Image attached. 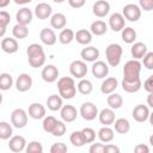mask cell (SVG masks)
Segmentation results:
<instances>
[{
	"instance_id": "cell-38",
	"label": "cell",
	"mask_w": 153,
	"mask_h": 153,
	"mask_svg": "<svg viewBox=\"0 0 153 153\" xmlns=\"http://www.w3.org/2000/svg\"><path fill=\"white\" fill-rule=\"evenodd\" d=\"M76 87H78V91H79L81 94H84V96L90 94V93L92 92V90H93L92 82H91L90 80H87V79H84V78L78 82Z\"/></svg>"
},
{
	"instance_id": "cell-11",
	"label": "cell",
	"mask_w": 153,
	"mask_h": 153,
	"mask_svg": "<svg viewBox=\"0 0 153 153\" xmlns=\"http://www.w3.org/2000/svg\"><path fill=\"white\" fill-rule=\"evenodd\" d=\"M149 114H151V112H149V109H148L147 105L139 104V105H136V106L133 109L131 116H133V118H134L136 122L142 123V122H145V121L148 120Z\"/></svg>"
},
{
	"instance_id": "cell-25",
	"label": "cell",
	"mask_w": 153,
	"mask_h": 153,
	"mask_svg": "<svg viewBox=\"0 0 153 153\" xmlns=\"http://www.w3.org/2000/svg\"><path fill=\"white\" fill-rule=\"evenodd\" d=\"M117 85H118V81L116 78H114V76L106 78L100 85V92L103 94H110V93L115 92V90L117 88Z\"/></svg>"
},
{
	"instance_id": "cell-33",
	"label": "cell",
	"mask_w": 153,
	"mask_h": 153,
	"mask_svg": "<svg viewBox=\"0 0 153 153\" xmlns=\"http://www.w3.org/2000/svg\"><path fill=\"white\" fill-rule=\"evenodd\" d=\"M106 103H108V105L111 108V109H120L122 105H123V98H122V96L121 94H118V93H110L109 96H108V98H106Z\"/></svg>"
},
{
	"instance_id": "cell-35",
	"label": "cell",
	"mask_w": 153,
	"mask_h": 153,
	"mask_svg": "<svg viewBox=\"0 0 153 153\" xmlns=\"http://www.w3.org/2000/svg\"><path fill=\"white\" fill-rule=\"evenodd\" d=\"M12 35L14 38H18V39H24L27 37L29 35V29L26 25H23V24H16L12 29Z\"/></svg>"
},
{
	"instance_id": "cell-14",
	"label": "cell",
	"mask_w": 153,
	"mask_h": 153,
	"mask_svg": "<svg viewBox=\"0 0 153 153\" xmlns=\"http://www.w3.org/2000/svg\"><path fill=\"white\" fill-rule=\"evenodd\" d=\"M92 12H93V14L96 17L103 18L110 12V4L106 0H98V1H96L93 4Z\"/></svg>"
},
{
	"instance_id": "cell-59",
	"label": "cell",
	"mask_w": 153,
	"mask_h": 153,
	"mask_svg": "<svg viewBox=\"0 0 153 153\" xmlns=\"http://www.w3.org/2000/svg\"><path fill=\"white\" fill-rule=\"evenodd\" d=\"M54 2H56V4H61V2H63V1H66V0H53Z\"/></svg>"
},
{
	"instance_id": "cell-36",
	"label": "cell",
	"mask_w": 153,
	"mask_h": 153,
	"mask_svg": "<svg viewBox=\"0 0 153 153\" xmlns=\"http://www.w3.org/2000/svg\"><path fill=\"white\" fill-rule=\"evenodd\" d=\"M69 141L74 146V147H82L85 143H86V140H85V136L82 134L81 130H75L69 136Z\"/></svg>"
},
{
	"instance_id": "cell-40",
	"label": "cell",
	"mask_w": 153,
	"mask_h": 153,
	"mask_svg": "<svg viewBox=\"0 0 153 153\" xmlns=\"http://www.w3.org/2000/svg\"><path fill=\"white\" fill-rule=\"evenodd\" d=\"M13 85V78L8 73H1L0 74V88L2 91H7Z\"/></svg>"
},
{
	"instance_id": "cell-45",
	"label": "cell",
	"mask_w": 153,
	"mask_h": 153,
	"mask_svg": "<svg viewBox=\"0 0 153 153\" xmlns=\"http://www.w3.org/2000/svg\"><path fill=\"white\" fill-rule=\"evenodd\" d=\"M81 131H82V134H84V136H85L86 143H92V142L94 141V139H96V131H94L92 128L86 127V128H84Z\"/></svg>"
},
{
	"instance_id": "cell-22",
	"label": "cell",
	"mask_w": 153,
	"mask_h": 153,
	"mask_svg": "<svg viewBox=\"0 0 153 153\" xmlns=\"http://www.w3.org/2000/svg\"><path fill=\"white\" fill-rule=\"evenodd\" d=\"M98 120L104 126H111V124H114V122H115V112H114V109H111V108L103 109L98 114Z\"/></svg>"
},
{
	"instance_id": "cell-6",
	"label": "cell",
	"mask_w": 153,
	"mask_h": 153,
	"mask_svg": "<svg viewBox=\"0 0 153 153\" xmlns=\"http://www.w3.org/2000/svg\"><path fill=\"white\" fill-rule=\"evenodd\" d=\"M69 73L72 74V76L78 78V79H82L84 76H86L87 74V66L86 62L82 60H74L71 65H69Z\"/></svg>"
},
{
	"instance_id": "cell-4",
	"label": "cell",
	"mask_w": 153,
	"mask_h": 153,
	"mask_svg": "<svg viewBox=\"0 0 153 153\" xmlns=\"http://www.w3.org/2000/svg\"><path fill=\"white\" fill-rule=\"evenodd\" d=\"M140 72H141V62L139 60H129L126 62L123 67V78L124 79H137L140 78Z\"/></svg>"
},
{
	"instance_id": "cell-28",
	"label": "cell",
	"mask_w": 153,
	"mask_h": 153,
	"mask_svg": "<svg viewBox=\"0 0 153 153\" xmlns=\"http://www.w3.org/2000/svg\"><path fill=\"white\" fill-rule=\"evenodd\" d=\"M75 39L79 44L87 45L92 42V32L86 29H80L75 32Z\"/></svg>"
},
{
	"instance_id": "cell-39",
	"label": "cell",
	"mask_w": 153,
	"mask_h": 153,
	"mask_svg": "<svg viewBox=\"0 0 153 153\" xmlns=\"http://www.w3.org/2000/svg\"><path fill=\"white\" fill-rule=\"evenodd\" d=\"M12 134H13V130H12L11 124L5 121H1L0 122V139L8 140L12 137Z\"/></svg>"
},
{
	"instance_id": "cell-13",
	"label": "cell",
	"mask_w": 153,
	"mask_h": 153,
	"mask_svg": "<svg viewBox=\"0 0 153 153\" xmlns=\"http://www.w3.org/2000/svg\"><path fill=\"white\" fill-rule=\"evenodd\" d=\"M41 76H42V79H43L45 82H54V81L57 80L59 69H57V67L54 66V65H48V66H45V67L42 69Z\"/></svg>"
},
{
	"instance_id": "cell-31",
	"label": "cell",
	"mask_w": 153,
	"mask_h": 153,
	"mask_svg": "<svg viewBox=\"0 0 153 153\" xmlns=\"http://www.w3.org/2000/svg\"><path fill=\"white\" fill-rule=\"evenodd\" d=\"M114 126H115V131H117L118 134H127L130 130V123L124 117L115 120Z\"/></svg>"
},
{
	"instance_id": "cell-44",
	"label": "cell",
	"mask_w": 153,
	"mask_h": 153,
	"mask_svg": "<svg viewBox=\"0 0 153 153\" xmlns=\"http://www.w3.org/2000/svg\"><path fill=\"white\" fill-rule=\"evenodd\" d=\"M66 124H65V121H57L54 130L51 131V135L54 136H62L65 133H66Z\"/></svg>"
},
{
	"instance_id": "cell-8",
	"label": "cell",
	"mask_w": 153,
	"mask_h": 153,
	"mask_svg": "<svg viewBox=\"0 0 153 153\" xmlns=\"http://www.w3.org/2000/svg\"><path fill=\"white\" fill-rule=\"evenodd\" d=\"M122 14L129 22H137L141 17V8L135 4H128L123 7Z\"/></svg>"
},
{
	"instance_id": "cell-7",
	"label": "cell",
	"mask_w": 153,
	"mask_h": 153,
	"mask_svg": "<svg viewBox=\"0 0 153 153\" xmlns=\"http://www.w3.org/2000/svg\"><path fill=\"white\" fill-rule=\"evenodd\" d=\"M81 117L86 121H93L97 116H98V109L97 106L92 103V102H86V103H82L81 106H80V110H79Z\"/></svg>"
},
{
	"instance_id": "cell-37",
	"label": "cell",
	"mask_w": 153,
	"mask_h": 153,
	"mask_svg": "<svg viewBox=\"0 0 153 153\" xmlns=\"http://www.w3.org/2000/svg\"><path fill=\"white\" fill-rule=\"evenodd\" d=\"M122 39H123V42H126L128 44L134 43L136 39V31L130 26L124 27L122 30Z\"/></svg>"
},
{
	"instance_id": "cell-49",
	"label": "cell",
	"mask_w": 153,
	"mask_h": 153,
	"mask_svg": "<svg viewBox=\"0 0 153 153\" xmlns=\"http://www.w3.org/2000/svg\"><path fill=\"white\" fill-rule=\"evenodd\" d=\"M139 6L143 11L153 10V0H139Z\"/></svg>"
},
{
	"instance_id": "cell-20",
	"label": "cell",
	"mask_w": 153,
	"mask_h": 153,
	"mask_svg": "<svg viewBox=\"0 0 153 153\" xmlns=\"http://www.w3.org/2000/svg\"><path fill=\"white\" fill-rule=\"evenodd\" d=\"M27 114L33 120H41L45 117V108L41 103H32L29 106Z\"/></svg>"
},
{
	"instance_id": "cell-17",
	"label": "cell",
	"mask_w": 153,
	"mask_h": 153,
	"mask_svg": "<svg viewBox=\"0 0 153 153\" xmlns=\"http://www.w3.org/2000/svg\"><path fill=\"white\" fill-rule=\"evenodd\" d=\"M53 8L47 2H41L38 5H36L35 7V16L38 18V19H48L50 18L53 14Z\"/></svg>"
},
{
	"instance_id": "cell-2",
	"label": "cell",
	"mask_w": 153,
	"mask_h": 153,
	"mask_svg": "<svg viewBox=\"0 0 153 153\" xmlns=\"http://www.w3.org/2000/svg\"><path fill=\"white\" fill-rule=\"evenodd\" d=\"M59 94L63 99H72L76 93V86L74 79L71 76H62L57 80Z\"/></svg>"
},
{
	"instance_id": "cell-47",
	"label": "cell",
	"mask_w": 153,
	"mask_h": 153,
	"mask_svg": "<svg viewBox=\"0 0 153 153\" xmlns=\"http://www.w3.org/2000/svg\"><path fill=\"white\" fill-rule=\"evenodd\" d=\"M143 61V66L147 69H153V51H147V54L143 56L142 59Z\"/></svg>"
},
{
	"instance_id": "cell-3",
	"label": "cell",
	"mask_w": 153,
	"mask_h": 153,
	"mask_svg": "<svg viewBox=\"0 0 153 153\" xmlns=\"http://www.w3.org/2000/svg\"><path fill=\"white\" fill-rule=\"evenodd\" d=\"M122 54H123V49L120 44H117V43L109 44L105 49V56H106V61H108L109 66L117 67L121 62Z\"/></svg>"
},
{
	"instance_id": "cell-27",
	"label": "cell",
	"mask_w": 153,
	"mask_h": 153,
	"mask_svg": "<svg viewBox=\"0 0 153 153\" xmlns=\"http://www.w3.org/2000/svg\"><path fill=\"white\" fill-rule=\"evenodd\" d=\"M66 24H67V18L63 13H54L50 17V25L53 29H57V30L65 29Z\"/></svg>"
},
{
	"instance_id": "cell-50",
	"label": "cell",
	"mask_w": 153,
	"mask_h": 153,
	"mask_svg": "<svg viewBox=\"0 0 153 153\" xmlns=\"http://www.w3.org/2000/svg\"><path fill=\"white\" fill-rule=\"evenodd\" d=\"M143 88H145L148 93L153 92V74L149 75V76L145 80V82H143Z\"/></svg>"
},
{
	"instance_id": "cell-55",
	"label": "cell",
	"mask_w": 153,
	"mask_h": 153,
	"mask_svg": "<svg viewBox=\"0 0 153 153\" xmlns=\"http://www.w3.org/2000/svg\"><path fill=\"white\" fill-rule=\"evenodd\" d=\"M17 5H25V4H29V2H31L32 0H13Z\"/></svg>"
},
{
	"instance_id": "cell-23",
	"label": "cell",
	"mask_w": 153,
	"mask_h": 153,
	"mask_svg": "<svg viewBox=\"0 0 153 153\" xmlns=\"http://www.w3.org/2000/svg\"><path fill=\"white\" fill-rule=\"evenodd\" d=\"M33 13L31 12V10H29L27 7H23L20 8L17 14H16V19L18 24H23V25H29L32 20Z\"/></svg>"
},
{
	"instance_id": "cell-12",
	"label": "cell",
	"mask_w": 153,
	"mask_h": 153,
	"mask_svg": "<svg viewBox=\"0 0 153 153\" xmlns=\"http://www.w3.org/2000/svg\"><path fill=\"white\" fill-rule=\"evenodd\" d=\"M109 25H110L111 30L115 32L122 31L126 25V18L123 17L122 13H114L109 18Z\"/></svg>"
},
{
	"instance_id": "cell-58",
	"label": "cell",
	"mask_w": 153,
	"mask_h": 153,
	"mask_svg": "<svg viewBox=\"0 0 153 153\" xmlns=\"http://www.w3.org/2000/svg\"><path fill=\"white\" fill-rule=\"evenodd\" d=\"M149 143H151V146L153 147V134L149 136Z\"/></svg>"
},
{
	"instance_id": "cell-51",
	"label": "cell",
	"mask_w": 153,
	"mask_h": 153,
	"mask_svg": "<svg viewBox=\"0 0 153 153\" xmlns=\"http://www.w3.org/2000/svg\"><path fill=\"white\" fill-rule=\"evenodd\" d=\"M134 152L135 153H148L149 152V147L147 145H143V143H139L134 147Z\"/></svg>"
},
{
	"instance_id": "cell-54",
	"label": "cell",
	"mask_w": 153,
	"mask_h": 153,
	"mask_svg": "<svg viewBox=\"0 0 153 153\" xmlns=\"http://www.w3.org/2000/svg\"><path fill=\"white\" fill-rule=\"evenodd\" d=\"M147 104H148V106H151L153 109V92H151L147 96Z\"/></svg>"
},
{
	"instance_id": "cell-16",
	"label": "cell",
	"mask_w": 153,
	"mask_h": 153,
	"mask_svg": "<svg viewBox=\"0 0 153 153\" xmlns=\"http://www.w3.org/2000/svg\"><path fill=\"white\" fill-rule=\"evenodd\" d=\"M61 118H62V121H65V122H67V123H71V122H74L75 120H76V117H78V111H76V109L73 106V105H69V104H67V105H63L62 108H61Z\"/></svg>"
},
{
	"instance_id": "cell-41",
	"label": "cell",
	"mask_w": 153,
	"mask_h": 153,
	"mask_svg": "<svg viewBox=\"0 0 153 153\" xmlns=\"http://www.w3.org/2000/svg\"><path fill=\"white\" fill-rule=\"evenodd\" d=\"M56 123H57V120L54 116H45L44 120H43V123H42L43 130L45 133H48V134H51V131L54 130Z\"/></svg>"
},
{
	"instance_id": "cell-52",
	"label": "cell",
	"mask_w": 153,
	"mask_h": 153,
	"mask_svg": "<svg viewBox=\"0 0 153 153\" xmlns=\"http://www.w3.org/2000/svg\"><path fill=\"white\" fill-rule=\"evenodd\" d=\"M72 8H80L85 5L86 0H67Z\"/></svg>"
},
{
	"instance_id": "cell-18",
	"label": "cell",
	"mask_w": 153,
	"mask_h": 153,
	"mask_svg": "<svg viewBox=\"0 0 153 153\" xmlns=\"http://www.w3.org/2000/svg\"><path fill=\"white\" fill-rule=\"evenodd\" d=\"M80 56L85 62H94L99 57V50H98V48L90 45L81 50Z\"/></svg>"
},
{
	"instance_id": "cell-9",
	"label": "cell",
	"mask_w": 153,
	"mask_h": 153,
	"mask_svg": "<svg viewBox=\"0 0 153 153\" xmlns=\"http://www.w3.org/2000/svg\"><path fill=\"white\" fill-rule=\"evenodd\" d=\"M32 86V78L27 73H22L16 80V88L19 92H26Z\"/></svg>"
},
{
	"instance_id": "cell-30",
	"label": "cell",
	"mask_w": 153,
	"mask_h": 153,
	"mask_svg": "<svg viewBox=\"0 0 153 153\" xmlns=\"http://www.w3.org/2000/svg\"><path fill=\"white\" fill-rule=\"evenodd\" d=\"M114 136H115L114 130H112L109 126H104V127H102V128L98 130V139H99L102 142H105V143L111 142V141L114 140Z\"/></svg>"
},
{
	"instance_id": "cell-43",
	"label": "cell",
	"mask_w": 153,
	"mask_h": 153,
	"mask_svg": "<svg viewBox=\"0 0 153 153\" xmlns=\"http://www.w3.org/2000/svg\"><path fill=\"white\" fill-rule=\"evenodd\" d=\"M26 153H42L43 152V146L39 141H31L25 148Z\"/></svg>"
},
{
	"instance_id": "cell-21",
	"label": "cell",
	"mask_w": 153,
	"mask_h": 153,
	"mask_svg": "<svg viewBox=\"0 0 153 153\" xmlns=\"http://www.w3.org/2000/svg\"><path fill=\"white\" fill-rule=\"evenodd\" d=\"M39 38H41L42 43L45 44V45H54L56 43V39H57L54 30L53 29H48V27L41 30Z\"/></svg>"
},
{
	"instance_id": "cell-29",
	"label": "cell",
	"mask_w": 153,
	"mask_h": 153,
	"mask_svg": "<svg viewBox=\"0 0 153 153\" xmlns=\"http://www.w3.org/2000/svg\"><path fill=\"white\" fill-rule=\"evenodd\" d=\"M47 105H48V109L51 110V111L61 110V108L63 106L62 97L60 94H51V96H49L48 99H47Z\"/></svg>"
},
{
	"instance_id": "cell-56",
	"label": "cell",
	"mask_w": 153,
	"mask_h": 153,
	"mask_svg": "<svg viewBox=\"0 0 153 153\" xmlns=\"http://www.w3.org/2000/svg\"><path fill=\"white\" fill-rule=\"evenodd\" d=\"M10 1H11V0H0V7H1V8L6 7V6L10 4Z\"/></svg>"
},
{
	"instance_id": "cell-1",
	"label": "cell",
	"mask_w": 153,
	"mask_h": 153,
	"mask_svg": "<svg viewBox=\"0 0 153 153\" xmlns=\"http://www.w3.org/2000/svg\"><path fill=\"white\" fill-rule=\"evenodd\" d=\"M26 54L29 59V65L32 68H39L45 63V53L41 44L38 43L30 44L26 49Z\"/></svg>"
},
{
	"instance_id": "cell-19",
	"label": "cell",
	"mask_w": 153,
	"mask_h": 153,
	"mask_svg": "<svg viewBox=\"0 0 153 153\" xmlns=\"http://www.w3.org/2000/svg\"><path fill=\"white\" fill-rule=\"evenodd\" d=\"M141 79L137 78V79H122V88L128 92V93H135L137 92L140 88H141Z\"/></svg>"
},
{
	"instance_id": "cell-26",
	"label": "cell",
	"mask_w": 153,
	"mask_h": 153,
	"mask_svg": "<svg viewBox=\"0 0 153 153\" xmlns=\"http://www.w3.org/2000/svg\"><path fill=\"white\" fill-rule=\"evenodd\" d=\"M130 53H131V56L135 60L143 59V56L147 54V45L145 43H142V42H135L131 45Z\"/></svg>"
},
{
	"instance_id": "cell-32",
	"label": "cell",
	"mask_w": 153,
	"mask_h": 153,
	"mask_svg": "<svg viewBox=\"0 0 153 153\" xmlns=\"http://www.w3.org/2000/svg\"><path fill=\"white\" fill-rule=\"evenodd\" d=\"M90 29H91L90 31L92 32V35L102 36V35L106 33V31H108V25H106V23L103 22V20H96V22H93V23L91 24V27H90Z\"/></svg>"
},
{
	"instance_id": "cell-48",
	"label": "cell",
	"mask_w": 153,
	"mask_h": 153,
	"mask_svg": "<svg viewBox=\"0 0 153 153\" xmlns=\"http://www.w3.org/2000/svg\"><path fill=\"white\" fill-rule=\"evenodd\" d=\"M90 153H105V146L103 143H92L88 148Z\"/></svg>"
},
{
	"instance_id": "cell-53",
	"label": "cell",
	"mask_w": 153,
	"mask_h": 153,
	"mask_svg": "<svg viewBox=\"0 0 153 153\" xmlns=\"http://www.w3.org/2000/svg\"><path fill=\"white\" fill-rule=\"evenodd\" d=\"M120 152V148L115 145H105V153H118Z\"/></svg>"
},
{
	"instance_id": "cell-34",
	"label": "cell",
	"mask_w": 153,
	"mask_h": 153,
	"mask_svg": "<svg viewBox=\"0 0 153 153\" xmlns=\"http://www.w3.org/2000/svg\"><path fill=\"white\" fill-rule=\"evenodd\" d=\"M73 39H75V33L72 29H62L61 30V32L59 35V41L61 44L67 45V44L72 43Z\"/></svg>"
},
{
	"instance_id": "cell-46",
	"label": "cell",
	"mask_w": 153,
	"mask_h": 153,
	"mask_svg": "<svg viewBox=\"0 0 153 153\" xmlns=\"http://www.w3.org/2000/svg\"><path fill=\"white\" fill-rule=\"evenodd\" d=\"M67 146L63 142H55L50 147V153H66Z\"/></svg>"
},
{
	"instance_id": "cell-57",
	"label": "cell",
	"mask_w": 153,
	"mask_h": 153,
	"mask_svg": "<svg viewBox=\"0 0 153 153\" xmlns=\"http://www.w3.org/2000/svg\"><path fill=\"white\" fill-rule=\"evenodd\" d=\"M148 120H149V123H151V126L153 127V112H152V114H149V117H148Z\"/></svg>"
},
{
	"instance_id": "cell-24",
	"label": "cell",
	"mask_w": 153,
	"mask_h": 153,
	"mask_svg": "<svg viewBox=\"0 0 153 153\" xmlns=\"http://www.w3.org/2000/svg\"><path fill=\"white\" fill-rule=\"evenodd\" d=\"M18 42L16 38L4 37L1 39V49L7 54H14L18 50Z\"/></svg>"
},
{
	"instance_id": "cell-15",
	"label": "cell",
	"mask_w": 153,
	"mask_h": 153,
	"mask_svg": "<svg viewBox=\"0 0 153 153\" xmlns=\"http://www.w3.org/2000/svg\"><path fill=\"white\" fill-rule=\"evenodd\" d=\"M91 71L92 75L97 79H103L109 74V67L104 61H94Z\"/></svg>"
},
{
	"instance_id": "cell-42",
	"label": "cell",
	"mask_w": 153,
	"mask_h": 153,
	"mask_svg": "<svg viewBox=\"0 0 153 153\" xmlns=\"http://www.w3.org/2000/svg\"><path fill=\"white\" fill-rule=\"evenodd\" d=\"M10 22H11L10 13L6 12V11H1L0 12V29H1L0 37H4L5 31H6V26H7V24H10Z\"/></svg>"
},
{
	"instance_id": "cell-5",
	"label": "cell",
	"mask_w": 153,
	"mask_h": 153,
	"mask_svg": "<svg viewBox=\"0 0 153 153\" xmlns=\"http://www.w3.org/2000/svg\"><path fill=\"white\" fill-rule=\"evenodd\" d=\"M11 123L13 127L22 129L27 124V114L23 109H14L11 114Z\"/></svg>"
},
{
	"instance_id": "cell-10",
	"label": "cell",
	"mask_w": 153,
	"mask_h": 153,
	"mask_svg": "<svg viewBox=\"0 0 153 153\" xmlns=\"http://www.w3.org/2000/svg\"><path fill=\"white\" fill-rule=\"evenodd\" d=\"M8 148L10 151L14 152V153H19L23 152L26 148V140L24 136L22 135H14L8 141Z\"/></svg>"
}]
</instances>
